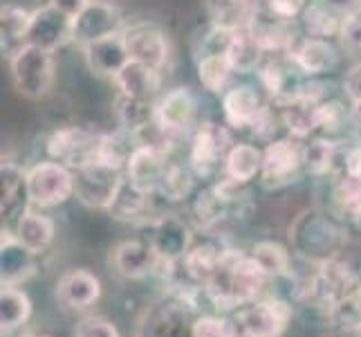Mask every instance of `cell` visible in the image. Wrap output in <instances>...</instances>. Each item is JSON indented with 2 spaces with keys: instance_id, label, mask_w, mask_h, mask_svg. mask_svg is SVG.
Segmentation results:
<instances>
[{
  "instance_id": "6da1fadb",
  "label": "cell",
  "mask_w": 361,
  "mask_h": 337,
  "mask_svg": "<svg viewBox=\"0 0 361 337\" xmlns=\"http://www.w3.org/2000/svg\"><path fill=\"white\" fill-rule=\"evenodd\" d=\"M290 241L298 256L319 266L339 256L345 243V225L328 209H307L294 218Z\"/></svg>"
},
{
  "instance_id": "7a4b0ae2",
  "label": "cell",
  "mask_w": 361,
  "mask_h": 337,
  "mask_svg": "<svg viewBox=\"0 0 361 337\" xmlns=\"http://www.w3.org/2000/svg\"><path fill=\"white\" fill-rule=\"evenodd\" d=\"M197 292L200 285H193V290H176L166 302L157 304L146 317L144 337H193L195 319L202 315Z\"/></svg>"
},
{
  "instance_id": "3957f363",
  "label": "cell",
  "mask_w": 361,
  "mask_h": 337,
  "mask_svg": "<svg viewBox=\"0 0 361 337\" xmlns=\"http://www.w3.org/2000/svg\"><path fill=\"white\" fill-rule=\"evenodd\" d=\"M14 88L27 99H41L54 83V52L25 43L14 49L9 61Z\"/></svg>"
},
{
  "instance_id": "277c9868",
  "label": "cell",
  "mask_w": 361,
  "mask_h": 337,
  "mask_svg": "<svg viewBox=\"0 0 361 337\" xmlns=\"http://www.w3.org/2000/svg\"><path fill=\"white\" fill-rule=\"evenodd\" d=\"M25 196L32 207L49 209L74 196V171L56 160L36 162L25 171Z\"/></svg>"
},
{
  "instance_id": "5b68a950",
  "label": "cell",
  "mask_w": 361,
  "mask_h": 337,
  "mask_svg": "<svg viewBox=\"0 0 361 337\" xmlns=\"http://www.w3.org/2000/svg\"><path fill=\"white\" fill-rule=\"evenodd\" d=\"M121 167L110 165L106 160H97L81 169H74V198L90 209H110L119 187L123 182Z\"/></svg>"
},
{
  "instance_id": "8992f818",
  "label": "cell",
  "mask_w": 361,
  "mask_h": 337,
  "mask_svg": "<svg viewBox=\"0 0 361 337\" xmlns=\"http://www.w3.org/2000/svg\"><path fill=\"white\" fill-rule=\"evenodd\" d=\"M102 144L104 133L88 131L81 126H66L49 135L47 155L49 160H56L74 171L90 165V162L102 160Z\"/></svg>"
},
{
  "instance_id": "52a82bcc",
  "label": "cell",
  "mask_w": 361,
  "mask_h": 337,
  "mask_svg": "<svg viewBox=\"0 0 361 337\" xmlns=\"http://www.w3.org/2000/svg\"><path fill=\"white\" fill-rule=\"evenodd\" d=\"M292 321V306L281 297H263L238 308L235 326L243 337H281Z\"/></svg>"
},
{
  "instance_id": "ba28073f",
  "label": "cell",
  "mask_w": 361,
  "mask_h": 337,
  "mask_svg": "<svg viewBox=\"0 0 361 337\" xmlns=\"http://www.w3.org/2000/svg\"><path fill=\"white\" fill-rule=\"evenodd\" d=\"M231 135L225 126L216 122L197 124V129L191 133L189 144V167L195 171V176H211L220 167H225V160L231 151Z\"/></svg>"
},
{
  "instance_id": "9c48e42d",
  "label": "cell",
  "mask_w": 361,
  "mask_h": 337,
  "mask_svg": "<svg viewBox=\"0 0 361 337\" xmlns=\"http://www.w3.org/2000/svg\"><path fill=\"white\" fill-rule=\"evenodd\" d=\"M303 171V144L296 137H279L263 148L260 182L267 189H281L298 178Z\"/></svg>"
},
{
  "instance_id": "30bf717a",
  "label": "cell",
  "mask_w": 361,
  "mask_h": 337,
  "mask_svg": "<svg viewBox=\"0 0 361 337\" xmlns=\"http://www.w3.org/2000/svg\"><path fill=\"white\" fill-rule=\"evenodd\" d=\"M357 285V279L350 270V266L343 264V261L330 259L323 261L317 266V270L310 277V283L305 288V295L310 302H314L317 306H328V310L343 299L348 292Z\"/></svg>"
},
{
  "instance_id": "8fae6325",
  "label": "cell",
  "mask_w": 361,
  "mask_h": 337,
  "mask_svg": "<svg viewBox=\"0 0 361 337\" xmlns=\"http://www.w3.org/2000/svg\"><path fill=\"white\" fill-rule=\"evenodd\" d=\"M126 23H123L121 11L108 3V0H90L81 14L72 23V41L81 47L92 41L106 39V36L121 34Z\"/></svg>"
},
{
  "instance_id": "7c38bea8",
  "label": "cell",
  "mask_w": 361,
  "mask_h": 337,
  "mask_svg": "<svg viewBox=\"0 0 361 337\" xmlns=\"http://www.w3.org/2000/svg\"><path fill=\"white\" fill-rule=\"evenodd\" d=\"M155 254L161 264H180L193 247V232L189 223L176 214H164L151 220V239Z\"/></svg>"
},
{
  "instance_id": "4fadbf2b",
  "label": "cell",
  "mask_w": 361,
  "mask_h": 337,
  "mask_svg": "<svg viewBox=\"0 0 361 337\" xmlns=\"http://www.w3.org/2000/svg\"><path fill=\"white\" fill-rule=\"evenodd\" d=\"M121 34L133 61H140V64L161 72L169 61V41L164 32L151 23H135L126 25Z\"/></svg>"
},
{
  "instance_id": "5bb4252c",
  "label": "cell",
  "mask_w": 361,
  "mask_h": 337,
  "mask_svg": "<svg viewBox=\"0 0 361 337\" xmlns=\"http://www.w3.org/2000/svg\"><path fill=\"white\" fill-rule=\"evenodd\" d=\"M72 23L74 18L66 16L63 11L54 9L52 5H45L41 9L32 11V20H30V30H27L25 43L54 52V49L63 47L66 43L72 41Z\"/></svg>"
},
{
  "instance_id": "9a60e30c",
  "label": "cell",
  "mask_w": 361,
  "mask_h": 337,
  "mask_svg": "<svg viewBox=\"0 0 361 337\" xmlns=\"http://www.w3.org/2000/svg\"><path fill=\"white\" fill-rule=\"evenodd\" d=\"M197 102L189 88H173L157 97V122L180 137L191 135L197 124Z\"/></svg>"
},
{
  "instance_id": "2e32d148",
  "label": "cell",
  "mask_w": 361,
  "mask_h": 337,
  "mask_svg": "<svg viewBox=\"0 0 361 337\" xmlns=\"http://www.w3.org/2000/svg\"><path fill=\"white\" fill-rule=\"evenodd\" d=\"M36 272V254L23 247L11 230H3L0 243V281L3 288H20Z\"/></svg>"
},
{
  "instance_id": "e0dca14e",
  "label": "cell",
  "mask_w": 361,
  "mask_h": 337,
  "mask_svg": "<svg viewBox=\"0 0 361 337\" xmlns=\"http://www.w3.org/2000/svg\"><path fill=\"white\" fill-rule=\"evenodd\" d=\"M265 106L260 90L249 83L229 85V90L222 95V112L231 129H252Z\"/></svg>"
},
{
  "instance_id": "ac0fdd59",
  "label": "cell",
  "mask_w": 361,
  "mask_h": 337,
  "mask_svg": "<svg viewBox=\"0 0 361 337\" xmlns=\"http://www.w3.org/2000/svg\"><path fill=\"white\" fill-rule=\"evenodd\" d=\"M113 268L123 279H144L161 268V261L148 241H121L113 249Z\"/></svg>"
},
{
  "instance_id": "d6986e66",
  "label": "cell",
  "mask_w": 361,
  "mask_h": 337,
  "mask_svg": "<svg viewBox=\"0 0 361 337\" xmlns=\"http://www.w3.org/2000/svg\"><path fill=\"white\" fill-rule=\"evenodd\" d=\"M83 57L90 72L110 79H115V74L130 61L126 43H123V34H113L83 45Z\"/></svg>"
},
{
  "instance_id": "ffe728a7",
  "label": "cell",
  "mask_w": 361,
  "mask_h": 337,
  "mask_svg": "<svg viewBox=\"0 0 361 337\" xmlns=\"http://www.w3.org/2000/svg\"><path fill=\"white\" fill-rule=\"evenodd\" d=\"M292 59L305 77L317 79L339 66V49L328 39H310V36H305L292 49Z\"/></svg>"
},
{
  "instance_id": "44dd1931",
  "label": "cell",
  "mask_w": 361,
  "mask_h": 337,
  "mask_svg": "<svg viewBox=\"0 0 361 337\" xmlns=\"http://www.w3.org/2000/svg\"><path fill=\"white\" fill-rule=\"evenodd\" d=\"M102 297V283L88 270H70L56 281V299L70 310L90 308Z\"/></svg>"
},
{
  "instance_id": "7402d4cb",
  "label": "cell",
  "mask_w": 361,
  "mask_h": 337,
  "mask_svg": "<svg viewBox=\"0 0 361 337\" xmlns=\"http://www.w3.org/2000/svg\"><path fill=\"white\" fill-rule=\"evenodd\" d=\"M281 108L279 117L281 124L292 137L296 140H310L314 137L319 131V99H310V97H294L290 102L276 104Z\"/></svg>"
},
{
  "instance_id": "603a6c76",
  "label": "cell",
  "mask_w": 361,
  "mask_h": 337,
  "mask_svg": "<svg viewBox=\"0 0 361 337\" xmlns=\"http://www.w3.org/2000/svg\"><path fill=\"white\" fill-rule=\"evenodd\" d=\"M166 165H169L166 155H161L159 151H153L148 146H140L126 165V178L140 187V189L155 194L161 182V176L166 171Z\"/></svg>"
},
{
  "instance_id": "cb8c5ba5",
  "label": "cell",
  "mask_w": 361,
  "mask_h": 337,
  "mask_svg": "<svg viewBox=\"0 0 361 337\" xmlns=\"http://www.w3.org/2000/svg\"><path fill=\"white\" fill-rule=\"evenodd\" d=\"M328 211L343 225L361 223V180L353 176H332Z\"/></svg>"
},
{
  "instance_id": "d4e9b609",
  "label": "cell",
  "mask_w": 361,
  "mask_h": 337,
  "mask_svg": "<svg viewBox=\"0 0 361 337\" xmlns=\"http://www.w3.org/2000/svg\"><path fill=\"white\" fill-rule=\"evenodd\" d=\"M113 81L121 95L144 97V99H157L159 85H161L159 70L144 66L140 61H133V59L115 74Z\"/></svg>"
},
{
  "instance_id": "484cf974",
  "label": "cell",
  "mask_w": 361,
  "mask_h": 337,
  "mask_svg": "<svg viewBox=\"0 0 361 337\" xmlns=\"http://www.w3.org/2000/svg\"><path fill=\"white\" fill-rule=\"evenodd\" d=\"M54 220L41 214V211H34V209H25L23 216L16 220V227L14 234L23 247H27L32 254H43L45 249L52 245L54 241Z\"/></svg>"
},
{
  "instance_id": "4316f807",
  "label": "cell",
  "mask_w": 361,
  "mask_h": 337,
  "mask_svg": "<svg viewBox=\"0 0 361 337\" xmlns=\"http://www.w3.org/2000/svg\"><path fill=\"white\" fill-rule=\"evenodd\" d=\"M225 249L222 245L216 243H193V247L189 249L180 264L184 268V274L191 279V283L195 285H207L214 274L218 272L220 264H222V256H225Z\"/></svg>"
},
{
  "instance_id": "83f0119b",
  "label": "cell",
  "mask_w": 361,
  "mask_h": 337,
  "mask_svg": "<svg viewBox=\"0 0 361 337\" xmlns=\"http://www.w3.org/2000/svg\"><path fill=\"white\" fill-rule=\"evenodd\" d=\"M341 144L319 135L310 137L307 142H303V171H307L314 178L334 176L339 169Z\"/></svg>"
},
{
  "instance_id": "f1b7e54d",
  "label": "cell",
  "mask_w": 361,
  "mask_h": 337,
  "mask_svg": "<svg viewBox=\"0 0 361 337\" xmlns=\"http://www.w3.org/2000/svg\"><path fill=\"white\" fill-rule=\"evenodd\" d=\"M207 9L211 16V25L225 32L249 30L256 7L252 0H207Z\"/></svg>"
},
{
  "instance_id": "f546056e",
  "label": "cell",
  "mask_w": 361,
  "mask_h": 337,
  "mask_svg": "<svg viewBox=\"0 0 361 337\" xmlns=\"http://www.w3.org/2000/svg\"><path fill=\"white\" fill-rule=\"evenodd\" d=\"M227 59L233 72L249 74V72H258V68L263 66V61L267 59V52L252 32L240 30L231 34L229 45H227Z\"/></svg>"
},
{
  "instance_id": "4dcf8cb0",
  "label": "cell",
  "mask_w": 361,
  "mask_h": 337,
  "mask_svg": "<svg viewBox=\"0 0 361 337\" xmlns=\"http://www.w3.org/2000/svg\"><path fill=\"white\" fill-rule=\"evenodd\" d=\"M115 117L121 129L128 131H142L157 117V99H144V97H128L117 95L115 97Z\"/></svg>"
},
{
  "instance_id": "1f68e13d",
  "label": "cell",
  "mask_w": 361,
  "mask_h": 337,
  "mask_svg": "<svg viewBox=\"0 0 361 337\" xmlns=\"http://www.w3.org/2000/svg\"><path fill=\"white\" fill-rule=\"evenodd\" d=\"M260 169H263V151L258 146L245 142L231 146V151L225 160V167H222L227 178L240 184H247L256 176H260Z\"/></svg>"
},
{
  "instance_id": "d6a6232c",
  "label": "cell",
  "mask_w": 361,
  "mask_h": 337,
  "mask_svg": "<svg viewBox=\"0 0 361 337\" xmlns=\"http://www.w3.org/2000/svg\"><path fill=\"white\" fill-rule=\"evenodd\" d=\"M298 23H301V30L305 32V36H310V39H328V41H332L334 36L341 34L343 18L334 14V11L326 9L323 5H319L317 0H312V3L305 7V11L301 14V18H298Z\"/></svg>"
},
{
  "instance_id": "836d02e7",
  "label": "cell",
  "mask_w": 361,
  "mask_h": 337,
  "mask_svg": "<svg viewBox=\"0 0 361 337\" xmlns=\"http://www.w3.org/2000/svg\"><path fill=\"white\" fill-rule=\"evenodd\" d=\"M233 68L229 64L227 54H200L197 57V79H200L202 88L209 93H222L229 90Z\"/></svg>"
},
{
  "instance_id": "e575fe53",
  "label": "cell",
  "mask_w": 361,
  "mask_h": 337,
  "mask_svg": "<svg viewBox=\"0 0 361 337\" xmlns=\"http://www.w3.org/2000/svg\"><path fill=\"white\" fill-rule=\"evenodd\" d=\"M32 315V302L20 288H3L0 290V329L11 333L27 324Z\"/></svg>"
},
{
  "instance_id": "d590c367",
  "label": "cell",
  "mask_w": 361,
  "mask_h": 337,
  "mask_svg": "<svg viewBox=\"0 0 361 337\" xmlns=\"http://www.w3.org/2000/svg\"><path fill=\"white\" fill-rule=\"evenodd\" d=\"M148 191L140 189L137 184H133L128 178H123L119 191L115 196L113 205H110V216L117 218V220H137L146 214L148 209Z\"/></svg>"
},
{
  "instance_id": "8d00e7d4",
  "label": "cell",
  "mask_w": 361,
  "mask_h": 337,
  "mask_svg": "<svg viewBox=\"0 0 361 337\" xmlns=\"http://www.w3.org/2000/svg\"><path fill=\"white\" fill-rule=\"evenodd\" d=\"M193 176H195V171L191 167H184L180 162L169 160L166 171H164V176H161V182L155 194H161L171 203L186 201L193 191Z\"/></svg>"
},
{
  "instance_id": "74e56055",
  "label": "cell",
  "mask_w": 361,
  "mask_h": 337,
  "mask_svg": "<svg viewBox=\"0 0 361 337\" xmlns=\"http://www.w3.org/2000/svg\"><path fill=\"white\" fill-rule=\"evenodd\" d=\"M252 256L258 261V266L267 272L269 279H281V277H288L290 274L292 259H290V252L281 243L260 241L254 245Z\"/></svg>"
},
{
  "instance_id": "f35d334b",
  "label": "cell",
  "mask_w": 361,
  "mask_h": 337,
  "mask_svg": "<svg viewBox=\"0 0 361 337\" xmlns=\"http://www.w3.org/2000/svg\"><path fill=\"white\" fill-rule=\"evenodd\" d=\"M30 20H32V11L16 7V5H5L0 9V34H3V45H25L27 39V30H30Z\"/></svg>"
},
{
  "instance_id": "ab89813d",
  "label": "cell",
  "mask_w": 361,
  "mask_h": 337,
  "mask_svg": "<svg viewBox=\"0 0 361 337\" xmlns=\"http://www.w3.org/2000/svg\"><path fill=\"white\" fill-rule=\"evenodd\" d=\"M328 317L341 329L361 331V283H357L350 292L328 310Z\"/></svg>"
},
{
  "instance_id": "60d3db41",
  "label": "cell",
  "mask_w": 361,
  "mask_h": 337,
  "mask_svg": "<svg viewBox=\"0 0 361 337\" xmlns=\"http://www.w3.org/2000/svg\"><path fill=\"white\" fill-rule=\"evenodd\" d=\"M193 337H243L235 321L220 313H202L195 319Z\"/></svg>"
},
{
  "instance_id": "b9f144b4",
  "label": "cell",
  "mask_w": 361,
  "mask_h": 337,
  "mask_svg": "<svg viewBox=\"0 0 361 337\" xmlns=\"http://www.w3.org/2000/svg\"><path fill=\"white\" fill-rule=\"evenodd\" d=\"M74 337H121L117 326L113 321L104 317H83L77 329H74Z\"/></svg>"
},
{
  "instance_id": "7bdbcfd3",
  "label": "cell",
  "mask_w": 361,
  "mask_h": 337,
  "mask_svg": "<svg viewBox=\"0 0 361 337\" xmlns=\"http://www.w3.org/2000/svg\"><path fill=\"white\" fill-rule=\"evenodd\" d=\"M339 39H341V43L345 47L361 52V11H357V14H350V16L343 18Z\"/></svg>"
},
{
  "instance_id": "ee69618b",
  "label": "cell",
  "mask_w": 361,
  "mask_h": 337,
  "mask_svg": "<svg viewBox=\"0 0 361 337\" xmlns=\"http://www.w3.org/2000/svg\"><path fill=\"white\" fill-rule=\"evenodd\" d=\"M343 93L350 104H361V64L355 66L343 79Z\"/></svg>"
},
{
  "instance_id": "f6af8a7d",
  "label": "cell",
  "mask_w": 361,
  "mask_h": 337,
  "mask_svg": "<svg viewBox=\"0 0 361 337\" xmlns=\"http://www.w3.org/2000/svg\"><path fill=\"white\" fill-rule=\"evenodd\" d=\"M317 3L323 5L326 9H330V11H334V14L341 16V18L361 11V0H317Z\"/></svg>"
},
{
  "instance_id": "bcb514c9",
  "label": "cell",
  "mask_w": 361,
  "mask_h": 337,
  "mask_svg": "<svg viewBox=\"0 0 361 337\" xmlns=\"http://www.w3.org/2000/svg\"><path fill=\"white\" fill-rule=\"evenodd\" d=\"M88 3L90 0H47V5H52L59 11H63V14L70 18H77L81 11L88 7Z\"/></svg>"
},
{
  "instance_id": "7dc6e473",
  "label": "cell",
  "mask_w": 361,
  "mask_h": 337,
  "mask_svg": "<svg viewBox=\"0 0 361 337\" xmlns=\"http://www.w3.org/2000/svg\"><path fill=\"white\" fill-rule=\"evenodd\" d=\"M353 106V142L361 144V104H350Z\"/></svg>"
},
{
  "instance_id": "c3c4849f",
  "label": "cell",
  "mask_w": 361,
  "mask_h": 337,
  "mask_svg": "<svg viewBox=\"0 0 361 337\" xmlns=\"http://www.w3.org/2000/svg\"><path fill=\"white\" fill-rule=\"evenodd\" d=\"M252 3H254V7H258L260 3H263V0H252Z\"/></svg>"
},
{
  "instance_id": "681fc988",
  "label": "cell",
  "mask_w": 361,
  "mask_h": 337,
  "mask_svg": "<svg viewBox=\"0 0 361 337\" xmlns=\"http://www.w3.org/2000/svg\"><path fill=\"white\" fill-rule=\"evenodd\" d=\"M41 337H45V335H41Z\"/></svg>"
}]
</instances>
